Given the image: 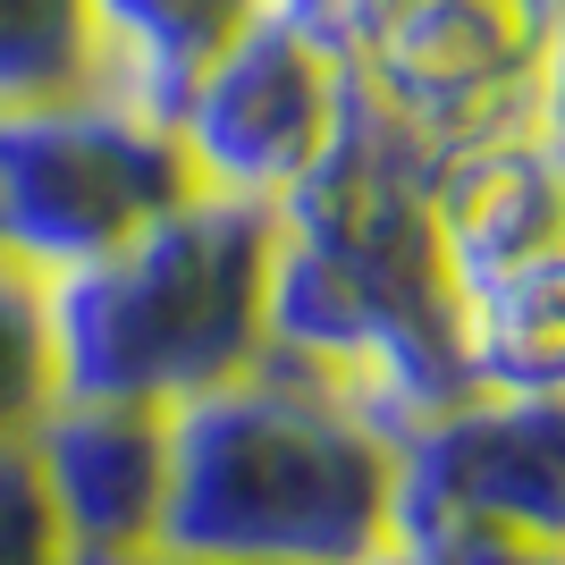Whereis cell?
Instances as JSON below:
<instances>
[{"instance_id":"30bf717a","label":"cell","mask_w":565,"mask_h":565,"mask_svg":"<svg viewBox=\"0 0 565 565\" xmlns=\"http://www.w3.org/2000/svg\"><path fill=\"white\" fill-rule=\"evenodd\" d=\"M270 0H85L94 85L143 118H178L186 85L262 18Z\"/></svg>"},{"instance_id":"8992f818","label":"cell","mask_w":565,"mask_h":565,"mask_svg":"<svg viewBox=\"0 0 565 565\" xmlns=\"http://www.w3.org/2000/svg\"><path fill=\"white\" fill-rule=\"evenodd\" d=\"M338 118H347V76H338L321 25L287 18V9H262L186 85L169 136L186 152L194 186L245 194V203H279L330 152Z\"/></svg>"},{"instance_id":"4fadbf2b","label":"cell","mask_w":565,"mask_h":565,"mask_svg":"<svg viewBox=\"0 0 565 565\" xmlns=\"http://www.w3.org/2000/svg\"><path fill=\"white\" fill-rule=\"evenodd\" d=\"M43 397H51V363H43V279L0 254V430H25Z\"/></svg>"},{"instance_id":"e0dca14e","label":"cell","mask_w":565,"mask_h":565,"mask_svg":"<svg viewBox=\"0 0 565 565\" xmlns=\"http://www.w3.org/2000/svg\"><path fill=\"white\" fill-rule=\"evenodd\" d=\"M270 9H287V18H312V0H270Z\"/></svg>"},{"instance_id":"9c48e42d","label":"cell","mask_w":565,"mask_h":565,"mask_svg":"<svg viewBox=\"0 0 565 565\" xmlns=\"http://www.w3.org/2000/svg\"><path fill=\"white\" fill-rule=\"evenodd\" d=\"M25 465L43 481L68 557H136L152 548L169 481V414L161 405H102V397H43L18 430Z\"/></svg>"},{"instance_id":"ac0fdd59","label":"cell","mask_w":565,"mask_h":565,"mask_svg":"<svg viewBox=\"0 0 565 565\" xmlns=\"http://www.w3.org/2000/svg\"><path fill=\"white\" fill-rule=\"evenodd\" d=\"M372 565H414V557H405V548H388V557H372Z\"/></svg>"},{"instance_id":"8fae6325","label":"cell","mask_w":565,"mask_h":565,"mask_svg":"<svg viewBox=\"0 0 565 565\" xmlns=\"http://www.w3.org/2000/svg\"><path fill=\"white\" fill-rule=\"evenodd\" d=\"M456 347L490 397H565V262L456 296Z\"/></svg>"},{"instance_id":"6da1fadb","label":"cell","mask_w":565,"mask_h":565,"mask_svg":"<svg viewBox=\"0 0 565 565\" xmlns=\"http://www.w3.org/2000/svg\"><path fill=\"white\" fill-rule=\"evenodd\" d=\"M262 347L330 372L388 439L472 397L448 262L430 236V161L354 94L330 152L270 203Z\"/></svg>"},{"instance_id":"7a4b0ae2","label":"cell","mask_w":565,"mask_h":565,"mask_svg":"<svg viewBox=\"0 0 565 565\" xmlns=\"http://www.w3.org/2000/svg\"><path fill=\"white\" fill-rule=\"evenodd\" d=\"M152 548L212 565H372L397 548V439L330 372L262 347L169 405Z\"/></svg>"},{"instance_id":"9a60e30c","label":"cell","mask_w":565,"mask_h":565,"mask_svg":"<svg viewBox=\"0 0 565 565\" xmlns=\"http://www.w3.org/2000/svg\"><path fill=\"white\" fill-rule=\"evenodd\" d=\"M397 548L414 565H565V541L507 532V523H439V532H414Z\"/></svg>"},{"instance_id":"52a82bcc","label":"cell","mask_w":565,"mask_h":565,"mask_svg":"<svg viewBox=\"0 0 565 565\" xmlns=\"http://www.w3.org/2000/svg\"><path fill=\"white\" fill-rule=\"evenodd\" d=\"M439 523H507L565 541V397H472L397 430V541Z\"/></svg>"},{"instance_id":"5b68a950","label":"cell","mask_w":565,"mask_h":565,"mask_svg":"<svg viewBox=\"0 0 565 565\" xmlns=\"http://www.w3.org/2000/svg\"><path fill=\"white\" fill-rule=\"evenodd\" d=\"M178 194H194L178 136L102 85L0 110V254L34 279L110 254Z\"/></svg>"},{"instance_id":"3957f363","label":"cell","mask_w":565,"mask_h":565,"mask_svg":"<svg viewBox=\"0 0 565 565\" xmlns=\"http://www.w3.org/2000/svg\"><path fill=\"white\" fill-rule=\"evenodd\" d=\"M270 203L194 186L110 254L43 279L51 397L186 405L262 354Z\"/></svg>"},{"instance_id":"277c9868","label":"cell","mask_w":565,"mask_h":565,"mask_svg":"<svg viewBox=\"0 0 565 565\" xmlns=\"http://www.w3.org/2000/svg\"><path fill=\"white\" fill-rule=\"evenodd\" d=\"M347 94L423 161L557 110L565 0H312Z\"/></svg>"},{"instance_id":"2e32d148","label":"cell","mask_w":565,"mask_h":565,"mask_svg":"<svg viewBox=\"0 0 565 565\" xmlns=\"http://www.w3.org/2000/svg\"><path fill=\"white\" fill-rule=\"evenodd\" d=\"M68 565H212V557H178V548H136V557H68Z\"/></svg>"},{"instance_id":"7c38bea8","label":"cell","mask_w":565,"mask_h":565,"mask_svg":"<svg viewBox=\"0 0 565 565\" xmlns=\"http://www.w3.org/2000/svg\"><path fill=\"white\" fill-rule=\"evenodd\" d=\"M94 85L85 0H0V110Z\"/></svg>"},{"instance_id":"ba28073f","label":"cell","mask_w":565,"mask_h":565,"mask_svg":"<svg viewBox=\"0 0 565 565\" xmlns=\"http://www.w3.org/2000/svg\"><path fill=\"white\" fill-rule=\"evenodd\" d=\"M430 236L448 262V296H481L523 270L565 262V161L557 110L456 143L430 161Z\"/></svg>"},{"instance_id":"5bb4252c","label":"cell","mask_w":565,"mask_h":565,"mask_svg":"<svg viewBox=\"0 0 565 565\" xmlns=\"http://www.w3.org/2000/svg\"><path fill=\"white\" fill-rule=\"evenodd\" d=\"M0 565H68V541L43 507V481L25 465L18 430H0Z\"/></svg>"}]
</instances>
